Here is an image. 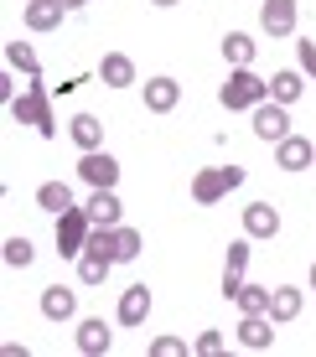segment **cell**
Returning a JSON list of instances; mask_svg holds the SVG:
<instances>
[{"mask_svg":"<svg viewBox=\"0 0 316 357\" xmlns=\"http://www.w3.org/2000/svg\"><path fill=\"white\" fill-rule=\"evenodd\" d=\"M264 98H270V78H259L254 68H234L228 73V83L218 89V104L234 114V109H259Z\"/></svg>","mask_w":316,"mask_h":357,"instance_id":"6da1fadb","label":"cell"},{"mask_svg":"<svg viewBox=\"0 0 316 357\" xmlns=\"http://www.w3.org/2000/svg\"><path fill=\"white\" fill-rule=\"evenodd\" d=\"M10 119H16V125H31L36 135H47V140H52L57 135V119H52V104H47V89L42 83H27V93L21 98H10Z\"/></svg>","mask_w":316,"mask_h":357,"instance_id":"7a4b0ae2","label":"cell"},{"mask_svg":"<svg viewBox=\"0 0 316 357\" xmlns=\"http://www.w3.org/2000/svg\"><path fill=\"white\" fill-rule=\"evenodd\" d=\"M234 187H244V166H202L197 176H192V202L213 207L218 197H228Z\"/></svg>","mask_w":316,"mask_h":357,"instance_id":"3957f363","label":"cell"},{"mask_svg":"<svg viewBox=\"0 0 316 357\" xmlns=\"http://www.w3.org/2000/svg\"><path fill=\"white\" fill-rule=\"evenodd\" d=\"M89 233H93L89 207H68V213H57V254H63V259H78V254L89 249Z\"/></svg>","mask_w":316,"mask_h":357,"instance_id":"277c9868","label":"cell"},{"mask_svg":"<svg viewBox=\"0 0 316 357\" xmlns=\"http://www.w3.org/2000/svg\"><path fill=\"white\" fill-rule=\"evenodd\" d=\"M254 135H259L264 145H280L285 135H290V114H285V104H275V98H264V104L254 109Z\"/></svg>","mask_w":316,"mask_h":357,"instance_id":"5b68a950","label":"cell"},{"mask_svg":"<svg viewBox=\"0 0 316 357\" xmlns=\"http://www.w3.org/2000/svg\"><path fill=\"white\" fill-rule=\"evenodd\" d=\"M301 21V0H264L259 6V26L264 36H290Z\"/></svg>","mask_w":316,"mask_h":357,"instance_id":"8992f818","label":"cell"},{"mask_svg":"<svg viewBox=\"0 0 316 357\" xmlns=\"http://www.w3.org/2000/svg\"><path fill=\"white\" fill-rule=\"evenodd\" d=\"M239 347H249V352H270V347H275V316H270V311L244 316V321H239Z\"/></svg>","mask_w":316,"mask_h":357,"instance_id":"52a82bcc","label":"cell"},{"mask_svg":"<svg viewBox=\"0 0 316 357\" xmlns=\"http://www.w3.org/2000/svg\"><path fill=\"white\" fill-rule=\"evenodd\" d=\"M78 176L89 181V187H114V181H119V161H114L109 151H83Z\"/></svg>","mask_w":316,"mask_h":357,"instance_id":"ba28073f","label":"cell"},{"mask_svg":"<svg viewBox=\"0 0 316 357\" xmlns=\"http://www.w3.org/2000/svg\"><path fill=\"white\" fill-rule=\"evenodd\" d=\"M275 166H280V171H306V166H316V140L285 135V140L275 145Z\"/></svg>","mask_w":316,"mask_h":357,"instance_id":"9c48e42d","label":"cell"},{"mask_svg":"<svg viewBox=\"0 0 316 357\" xmlns=\"http://www.w3.org/2000/svg\"><path fill=\"white\" fill-rule=\"evenodd\" d=\"M140 93H145V109H151V114H172L181 104V83L176 78H151V83H140Z\"/></svg>","mask_w":316,"mask_h":357,"instance_id":"30bf717a","label":"cell"},{"mask_svg":"<svg viewBox=\"0 0 316 357\" xmlns=\"http://www.w3.org/2000/svg\"><path fill=\"white\" fill-rule=\"evenodd\" d=\"M63 16H68L63 0H27V10H21V21H27L31 31H57Z\"/></svg>","mask_w":316,"mask_h":357,"instance_id":"8fae6325","label":"cell"},{"mask_svg":"<svg viewBox=\"0 0 316 357\" xmlns=\"http://www.w3.org/2000/svg\"><path fill=\"white\" fill-rule=\"evenodd\" d=\"M83 207H89L93 228H119V213H125V207H119V197H114V187H93V197H89Z\"/></svg>","mask_w":316,"mask_h":357,"instance_id":"7c38bea8","label":"cell"},{"mask_svg":"<svg viewBox=\"0 0 316 357\" xmlns=\"http://www.w3.org/2000/svg\"><path fill=\"white\" fill-rule=\"evenodd\" d=\"M244 264H249V238H234L228 243V259H223V295L234 301L239 285H244Z\"/></svg>","mask_w":316,"mask_h":357,"instance_id":"4fadbf2b","label":"cell"},{"mask_svg":"<svg viewBox=\"0 0 316 357\" xmlns=\"http://www.w3.org/2000/svg\"><path fill=\"white\" fill-rule=\"evenodd\" d=\"M42 316L47 321H73V316H78V295L68 285H47L42 290Z\"/></svg>","mask_w":316,"mask_h":357,"instance_id":"5bb4252c","label":"cell"},{"mask_svg":"<svg viewBox=\"0 0 316 357\" xmlns=\"http://www.w3.org/2000/svg\"><path fill=\"white\" fill-rule=\"evenodd\" d=\"M119 326H140L145 316H151V290L145 285H130V290H119Z\"/></svg>","mask_w":316,"mask_h":357,"instance_id":"9a60e30c","label":"cell"},{"mask_svg":"<svg viewBox=\"0 0 316 357\" xmlns=\"http://www.w3.org/2000/svg\"><path fill=\"white\" fill-rule=\"evenodd\" d=\"M244 233L249 238H275V233H280V213H275L270 202H249L244 207Z\"/></svg>","mask_w":316,"mask_h":357,"instance_id":"2e32d148","label":"cell"},{"mask_svg":"<svg viewBox=\"0 0 316 357\" xmlns=\"http://www.w3.org/2000/svg\"><path fill=\"white\" fill-rule=\"evenodd\" d=\"M301 305H306V290H296V285H275V290H270V316H275V326L296 321Z\"/></svg>","mask_w":316,"mask_h":357,"instance_id":"e0dca14e","label":"cell"},{"mask_svg":"<svg viewBox=\"0 0 316 357\" xmlns=\"http://www.w3.org/2000/svg\"><path fill=\"white\" fill-rule=\"evenodd\" d=\"M109 347H114V337H109L104 316H89V321H78V352H89V357H104Z\"/></svg>","mask_w":316,"mask_h":357,"instance_id":"ac0fdd59","label":"cell"},{"mask_svg":"<svg viewBox=\"0 0 316 357\" xmlns=\"http://www.w3.org/2000/svg\"><path fill=\"white\" fill-rule=\"evenodd\" d=\"M99 78H104V89H130V83H135V63H130L125 52H104Z\"/></svg>","mask_w":316,"mask_h":357,"instance_id":"d6986e66","label":"cell"},{"mask_svg":"<svg viewBox=\"0 0 316 357\" xmlns=\"http://www.w3.org/2000/svg\"><path fill=\"white\" fill-rule=\"evenodd\" d=\"M36 207H42V213H68V207H78V202H73L68 181H42V187H36Z\"/></svg>","mask_w":316,"mask_h":357,"instance_id":"ffe728a7","label":"cell"},{"mask_svg":"<svg viewBox=\"0 0 316 357\" xmlns=\"http://www.w3.org/2000/svg\"><path fill=\"white\" fill-rule=\"evenodd\" d=\"M109 269H114L109 254H99V249H83V254H78V280H83V285H104Z\"/></svg>","mask_w":316,"mask_h":357,"instance_id":"44dd1931","label":"cell"},{"mask_svg":"<svg viewBox=\"0 0 316 357\" xmlns=\"http://www.w3.org/2000/svg\"><path fill=\"white\" fill-rule=\"evenodd\" d=\"M68 135L78 140V151H99L104 145V125L93 114H73V125H68Z\"/></svg>","mask_w":316,"mask_h":357,"instance_id":"7402d4cb","label":"cell"},{"mask_svg":"<svg viewBox=\"0 0 316 357\" xmlns=\"http://www.w3.org/2000/svg\"><path fill=\"white\" fill-rule=\"evenodd\" d=\"M301 89H306V83H301L296 68H285V73H275V78H270V98H275V104H285V109L301 98Z\"/></svg>","mask_w":316,"mask_h":357,"instance_id":"603a6c76","label":"cell"},{"mask_svg":"<svg viewBox=\"0 0 316 357\" xmlns=\"http://www.w3.org/2000/svg\"><path fill=\"white\" fill-rule=\"evenodd\" d=\"M223 57H228L234 68H249V63H254V36L228 31V36H223Z\"/></svg>","mask_w":316,"mask_h":357,"instance_id":"cb8c5ba5","label":"cell"},{"mask_svg":"<svg viewBox=\"0 0 316 357\" xmlns=\"http://www.w3.org/2000/svg\"><path fill=\"white\" fill-rule=\"evenodd\" d=\"M140 243H145V238H140L135 228H125V223H119V228H114V264L140 259Z\"/></svg>","mask_w":316,"mask_h":357,"instance_id":"d4e9b609","label":"cell"},{"mask_svg":"<svg viewBox=\"0 0 316 357\" xmlns=\"http://www.w3.org/2000/svg\"><path fill=\"white\" fill-rule=\"evenodd\" d=\"M239 311L244 316H259V311H270V285H239Z\"/></svg>","mask_w":316,"mask_h":357,"instance_id":"484cf974","label":"cell"},{"mask_svg":"<svg viewBox=\"0 0 316 357\" xmlns=\"http://www.w3.org/2000/svg\"><path fill=\"white\" fill-rule=\"evenodd\" d=\"M6 63H10V68H21L27 78H36V52H31L27 42H6Z\"/></svg>","mask_w":316,"mask_h":357,"instance_id":"4316f807","label":"cell"},{"mask_svg":"<svg viewBox=\"0 0 316 357\" xmlns=\"http://www.w3.org/2000/svg\"><path fill=\"white\" fill-rule=\"evenodd\" d=\"M31 259H36L31 238H6V264H10V269H27Z\"/></svg>","mask_w":316,"mask_h":357,"instance_id":"83f0119b","label":"cell"},{"mask_svg":"<svg viewBox=\"0 0 316 357\" xmlns=\"http://www.w3.org/2000/svg\"><path fill=\"white\" fill-rule=\"evenodd\" d=\"M192 352H197V357H218V352H223V331H202V337L192 342Z\"/></svg>","mask_w":316,"mask_h":357,"instance_id":"f1b7e54d","label":"cell"},{"mask_svg":"<svg viewBox=\"0 0 316 357\" xmlns=\"http://www.w3.org/2000/svg\"><path fill=\"white\" fill-rule=\"evenodd\" d=\"M181 352H187V342H181V337H156L151 342V357H181Z\"/></svg>","mask_w":316,"mask_h":357,"instance_id":"f546056e","label":"cell"},{"mask_svg":"<svg viewBox=\"0 0 316 357\" xmlns=\"http://www.w3.org/2000/svg\"><path fill=\"white\" fill-rule=\"evenodd\" d=\"M296 63H301V73L316 78V42H296Z\"/></svg>","mask_w":316,"mask_h":357,"instance_id":"4dcf8cb0","label":"cell"},{"mask_svg":"<svg viewBox=\"0 0 316 357\" xmlns=\"http://www.w3.org/2000/svg\"><path fill=\"white\" fill-rule=\"evenodd\" d=\"M63 6H68V10H83V6H89V0H63Z\"/></svg>","mask_w":316,"mask_h":357,"instance_id":"1f68e13d","label":"cell"},{"mask_svg":"<svg viewBox=\"0 0 316 357\" xmlns=\"http://www.w3.org/2000/svg\"><path fill=\"white\" fill-rule=\"evenodd\" d=\"M151 6H161V10H166V6H181V0H151Z\"/></svg>","mask_w":316,"mask_h":357,"instance_id":"d6a6232c","label":"cell"},{"mask_svg":"<svg viewBox=\"0 0 316 357\" xmlns=\"http://www.w3.org/2000/svg\"><path fill=\"white\" fill-rule=\"evenodd\" d=\"M311 290H316V264H311Z\"/></svg>","mask_w":316,"mask_h":357,"instance_id":"836d02e7","label":"cell"}]
</instances>
